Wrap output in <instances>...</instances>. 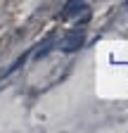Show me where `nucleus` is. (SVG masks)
<instances>
[{
	"instance_id": "1",
	"label": "nucleus",
	"mask_w": 128,
	"mask_h": 133,
	"mask_svg": "<svg viewBox=\"0 0 128 133\" xmlns=\"http://www.w3.org/2000/svg\"><path fill=\"white\" fill-rule=\"evenodd\" d=\"M86 45V36L81 31H69L67 36L62 38V43H59V50L62 52H78Z\"/></svg>"
},
{
	"instance_id": "2",
	"label": "nucleus",
	"mask_w": 128,
	"mask_h": 133,
	"mask_svg": "<svg viewBox=\"0 0 128 133\" xmlns=\"http://www.w3.org/2000/svg\"><path fill=\"white\" fill-rule=\"evenodd\" d=\"M83 5H86V0H69L59 12V22H67L71 14H78V10H83Z\"/></svg>"
},
{
	"instance_id": "3",
	"label": "nucleus",
	"mask_w": 128,
	"mask_h": 133,
	"mask_svg": "<svg viewBox=\"0 0 128 133\" xmlns=\"http://www.w3.org/2000/svg\"><path fill=\"white\" fill-rule=\"evenodd\" d=\"M52 45H55V38H47V41H45V43H43V45L36 50V59H43V57H45V55L52 50Z\"/></svg>"
},
{
	"instance_id": "4",
	"label": "nucleus",
	"mask_w": 128,
	"mask_h": 133,
	"mask_svg": "<svg viewBox=\"0 0 128 133\" xmlns=\"http://www.w3.org/2000/svg\"><path fill=\"white\" fill-rule=\"evenodd\" d=\"M76 17H78V14H76ZM88 22H90V10H86V7H83L81 17H78V24H88Z\"/></svg>"
},
{
	"instance_id": "5",
	"label": "nucleus",
	"mask_w": 128,
	"mask_h": 133,
	"mask_svg": "<svg viewBox=\"0 0 128 133\" xmlns=\"http://www.w3.org/2000/svg\"><path fill=\"white\" fill-rule=\"evenodd\" d=\"M126 7H128V3H126Z\"/></svg>"
}]
</instances>
